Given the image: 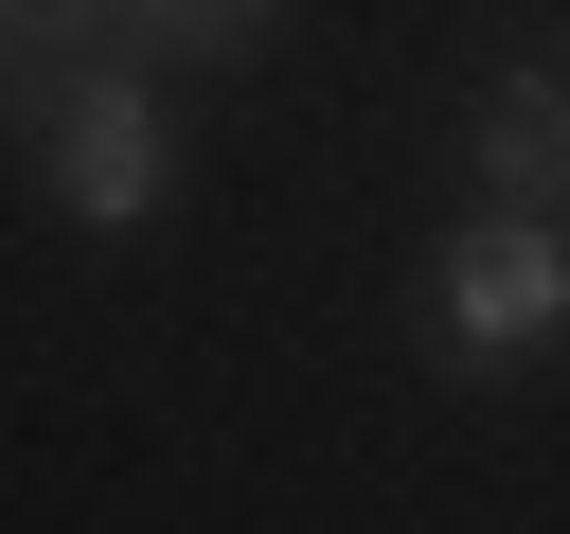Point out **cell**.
I'll list each match as a JSON object with an SVG mask.
<instances>
[{
  "label": "cell",
  "mask_w": 570,
  "mask_h": 534,
  "mask_svg": "<svg viewBox=\"0 0 570 534\" xmlns=\"http://www.w3.org/2000/svg\"><path fill=\"white\" fill-rule=\"evenodd\" d=\"M285 0H107V53H142V71H196V53H249Z\"/></svg>",
  "instance_id": "4"
},
{
  "label": "cell",
  "mask_w": 570,
  "mask_h": 534,
  "mask_svg": "<svg viewBox=\"0 0 570 534\" xmlns=\"http://www.w3.org/2000/svg\"><path fill=\"white\" fill-rule=\"evenodd\" d=\"M160 178H178V142H160V71H142V53H107V71L53 107V196H71V214H107V231H142V214H160Z\"/></svg>",
  "instance_id": "2"
},
{
  "label": "cell",
  "mask_w": 570,
  "mask_h": 534,
  "mask_svg": "<svg viewBox=\"0 0 570 534\" xmlns=\"http://www.w3.org/2000/svg\"><path fill=\"white\" fill-rule=\"evenodd\" d=\"M463 142H481V196H499V214H570V89H552V71H499Z\"/></svg>",
  "instance_id": "3"
},
{
  "label": "cell",
  "mask_w": 570,
  "mask_h": 534,
  "mask_svg": "<svg viewBox=\"0 0 570 534\" xmlns=\"http://www.w3.org/2000/svg\"><path fill=\"white\" fill-rule=\"evenodd\" d=\"M428 320H445L463 374L570 338V214H463V231L428 249Z\"/></svg>",
  "instance_id": "1"
}]
</instances>
